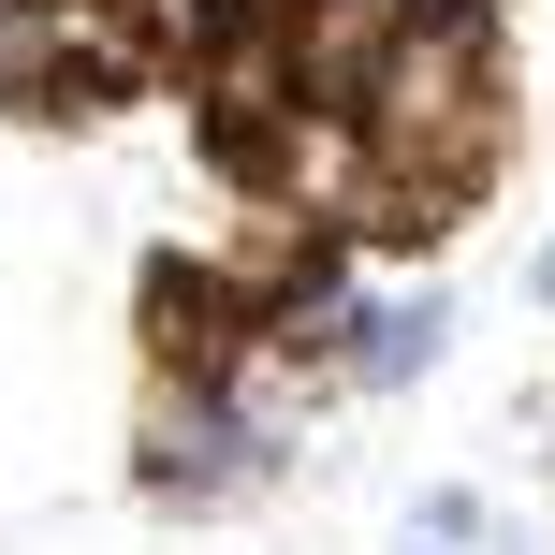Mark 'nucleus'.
I'll return each instance as SVG.
<instances>
[{
	"mask_svg": "<svg viewBox=\"0 0 555 555\" xmlns=\"http://www.w3.org/2000/svg\"><path fill=\"white\" fill-rule=\"evenodd\" d=\"M498 555H541V541H498Z\"/></svg>",
	"mask_w": 555,
	"mask_h": 555,
	"instance_id": "nucleus-8",
	"label": "nucleus"
},
{
	"mask_svg": "<svg viewBox=\"0 0 555 555\" xmlns=\"http://www.w3.org/2000/svg\"><path fill=\"white\" fill-rule=\"evenodd\" d=\"M278 468V453H249V424L220 410V380H146V410H132V482L162 512H220V498H249V482Z\"/></svg>",
	"mask_w": 555,
	"mask_h": 555,
	"instance_id": "nucleus-1",
	"label": "nucleus"
},
{
	"mask_svg": "<svg viewBox=\"0 0 555 555\" xmlns=\"http://www.w3.org/2000/svg\"><path fill=\"white\" fill-rule=\"evenodd\" d=\"M336 395H351V380H336V351H307V336H278V322H263L249 351L220 365V410L249 424V453H293L307 424L336 410Z\"/></svg>",
	"mask_w": 555,
	"mask_h": 555,
	"instance_id": "nucleus-3",
	"label": "nucleus"
},
{
	"mask_svg": "<svg viewBox=\"0 0 555 555\" xmlns=\"http://www.w3.org/2000/svg\"><path fill=\"white\" fill-rule=\"evenodd\" d=\"M439 351H453V307L424 293H351V322H336V380L351 395H410V380H439Z\"/></svg>",
	"mask_w": 555,
	"mask_h": 555,
	"instance_id": "nucleus-4",
	"label": "nucleus"
},
{
	"mask_svg": "<svg viewBox=\"0 0 555 555\" xmlns=\"http://www.w3.org/2000/svg\"><path fill=\"white\" fill-rule=\"evenodd\" d=\"M0 117H88L74 0H0Z\"/></svg>",
	"mask_w": 555,
	"mask_h": 555,
	"instance_id": "nucleus-5",
	"label": "nucleus"
},
{
	"mask_svg": "<svg viewBox=\"0 0 555 555\" xmlns=\"http://www.w3.org/2000/svg\"><path fill=\"white\" fill-rule=\"evenodd\" d=\"M132 322H146V380H220V365L263 336V293H249L234 263L162 249V263L132 278Z\"/></svg>",
	"mask_w": 555,
	"mask_h": 555,
	"instance_id": "nucleus-2",
	"label": "nucleus"
},
{
	"mask_svg": "<svg viewBox=\"0 0 555 555\" xmlns=\"http://www.w3.org/2000/svg\"><path fill=\"white\" fill-rule=\"evenodd\" d=\"M453 541H482V498L468 482H424L410 498V555H453Z\"/></svg>",
	"mask_w": 555,
	"mask_h": 555,
	"instance_id": "nucleus-6",
	"label": "nucleus"
},
{
	"mask_svg": "<svg viewBox=\"0 0 555 555\" xmlns=\"http://www.w3.org/2000/svg\"><path fill=\"white\" fill-rule=\"evenodd\" d=\"M527 293H541V307H555V249H541V263H527Z\"/></svg>",
	"mask_w": 555,
	"mask_h": 555,
	"instance_id": "nucleus-7",
	"label": "nucleus"
}]
</instances>
